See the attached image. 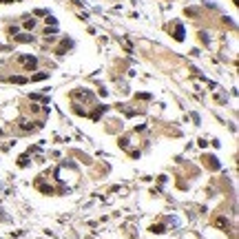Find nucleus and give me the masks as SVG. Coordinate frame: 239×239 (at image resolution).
<instances>
[{"label": "nucleus", "instance_id": "obj_1", "mask_svg": "<svg viewBox=\"0 0 239 239\" xmlns=\"http://www.w3.org/2000/svg\"><path fill=\"white\" fill-rule=\"evenodd\" d=\"M20 62H25V66H35V58H31V55H22V58H20Z\"/></svg>", "mask_w": 239, "mask_h": 239}]
</instances>
